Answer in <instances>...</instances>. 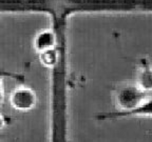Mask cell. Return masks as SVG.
Instances as JSON below:
<instances>
[{
	"mask_svg": "<svg viewBox=\"0 0 152 142\" xmlns=\"http://www.w3.org/2000/svg\"><path fill=\"white\" fill-rule=\"evenodd\" d=\"M12 102L14 106L19 109H31L35 103V97L32 92L28 90L17 91L13 96Z\"/></svg>",
	"mask_w": 152,
	"mask_h": 142,
	"instance_id": "6da1fadb",
	"label": "cell"
},
{
	"mask_svg": "<svg viewBox=\"0 0 152 142\" xmlns=\"http://www.w3.org/2000/svg\"><path fill=\"white\" fill-rule=\"evenodd\" d=\"M53 36L50 33H43L40 35V37L38 38L37 40V45L39 46V49L45 51L48 49H50L51 45L53 44Z\"/></svg>",
	"mask_w": 152,
	"mask_h": 142,
	"instance_id": "7a4b0ae2",
	"label": "cell"
},
{
	"mask_svg": "<svg viewBox=\"0 0 152 142\" xmlns=\"http://www.w3.org/2000/svg\"><path fill=\"white\" fill-rule=\"evenodd\" d=\"M1 125H2V120H1V117H0V128H1Z\"/></svg>",
	"mask_w": 152,
	"mask_h": 142,
	"instance_id": "3957f363",
	"label": "cell"
},
{
	"mask_svg": "<svg viewBox=\"0 0 152 142\" xmlns=\"http://www.w3.org/2000/svg\"><path fill=\"white\" fill-rule=\"evenodd\" d=\"M0 97H1V95H0Z\"/></svg>",
	"mask_w": 152,
	"mask_h": 142,
	"instance_id": "277c9868",
	"label": "cell"
}]
</instances>
